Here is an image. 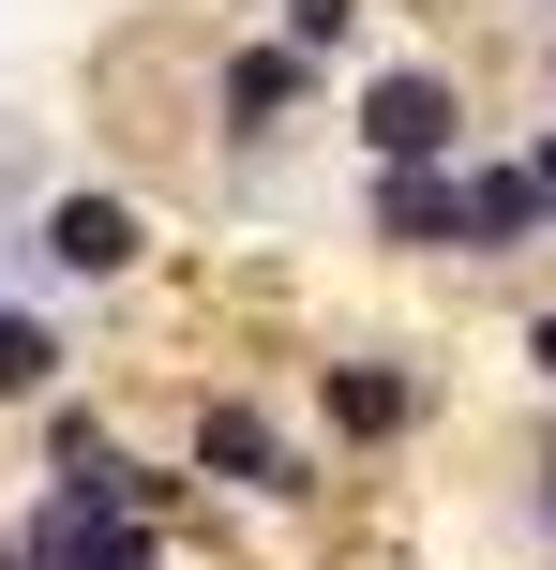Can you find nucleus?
Wrapping results in <instances>:
<instances>
[{
  "label": "nucleus",
  "mask_w": 556,
  "mask_h": 570,
  "mask_svg": "<svg viewBox=\"0 0 556 570\" xmlns=\"http://www.w3.org/2000/svg\"><path fill=\"white\" fill-rule=\"evenodd\" d=\"M331 120H347L361 166H467L481 150V90H467V60H437V46H377L331 90Z\"/></svg>",
  "instance_id": "obj_1"
},
{
  "label": "nucleus",
  "mask_w": 556,
  "mask_h": 570,
  "mask_svg": "<svg viewBox=\"0 0 556 570\" xmlns=\"http://www.w3.org/2000/svg\"><path fill=\"white\" fill-rule=\"evenodd\" d=\"M301 405H316V451L391 465V451H421V435H437V361H421L407 331H347V345H316V361H301Z\"/></svg>",
  "instance_id": "obj_2"
},
{
  "label": "nucleus",
  "mask_w": 556,
  "mask_h": 570,
  "mask_svg": "<svg viewBox=\"0 0 556 570\" xmlns=\"http://www.w3.org/2000/svg\"><path fill=\"white\" fill-rule=\"evenodd\" d=\"M181 465H196L226 511H316V481H331V451L271 391H241V375H211V391L181 405Z\"/></svg>",
  "instance_id": "obj_3"
},
{
  "label": "nucleus",
  "mask_w": 556,
  "mask_h": 570,
  "mask_svg": "<svg viewBox=\"0 0 556 570\" xmlns=\"http://www.w3.org/2000/svg\"><path fill=\"white\" fill-rule=\"evenodd\" d=\"M331 90H347V76L256 16V30H226V46H211V136H226L241 166H271V150H301V136L331 120Z\"/></svg>",
  "instance_id": "obj_4"
},
{
  "label": "nucleus",
  "mask_w": 556,
  "mask_h": 570,
  "mask_svg": "<svg viewBox=\"0 0 556 570\" xmlns=\"http://www.w3.org/2000/svg\"><path fill=\"white\" fill-rule=\"evenodd\" d=\"M16 541H30V570H181V525L136 511L120 465H106V481H46L16 511Z\"/></svg>",
  "instance_id": "obj_5"
},
{
  "label": "nucleus",
  "mask_w": 556,
  "mask_h": 570,
  "mask_svg": "<svg viewBox=\"0 0 556 570\" xmlns=\"http://www.w3.org/2000/svg\"><path fill=\"white\" fill-rule=\"evenodd\" d=\"M16 240H30V271H46V285H136L166 226H150L136 180H60V196H30Z\"/></svg>",
  "instance_id": "obj_6"
},
{
  "label": "nucleus",
  "mask_w": 556,
  "mask_h": 570,
  "mask_svg": "<svg viewBox=\"0 0 556 570\" xmlns=\"http://www.w3.org/2000/svg\"><path fill=\"white\" fill-rule=\"evenodd\" d=\"M361 256L407 271H467V166H361Z\"/></svg>",
  "instance_id": "obj_7"
},
{
  "label": "nucleus",
  "mask_w": 556,
  "mask_h": 570,
  "mask_svg": "<svg viewBox=\"0 0 556 570\" xmlns=\"http://www.w3.org/2000/svg\"><path fill=\"white\" fill-rule=\"evenodd\" d=\"M527 256H556L542 180H527V136H481L467 150V271H527Z\"/></svg>",
  "instance_id": "obj_8"
},
{
  "label": "nucleus",
  "mask_w": 556,
  "mask_h": 570,
  "mask_svg": "<svg viewBox=\"0 0 556 570\" xmlns=\"http://www.w3.org/2000/svg\"><path fill=\"white\" fill-rule=\"evenodd\" d=\"M120 451H136L120 405H90V391H46V405H30V465H46V481H106Z\"/></svg>",
  "instance_id": "obj_9"
},
{
  "label": "nucleus",
  "mask_w": 556,
  "mask_h": 570,
  "mask_svg": "<svg viewBox=\"0 0 556 570\" xmlns=\"http://www.w3.org/2000/svg\"><path fill=\"white\" fill-rule=\"evenodd\" d=\"M46 391H76V331L30 315V301H0V405H46Z\"/></svg>",
  "instance_id": "obj_10"
},
{
  "label": "nucleus",
  "mask_w": 556,
  "mask_h": 570,
  "mask_svg": "<svg viewBox=\"0 0 556 570\" xmlns=\"http://www.w3.org/2000/svg\"><path fill=\"white\" fill-rule=\"evenodd\" d=\"M271 30H286V46H316L331 76H361V60H377V0H271Z\"/></svg>",
  "instance_id": "obj_11"
},
{
  "label": "nucleus",
  "mask_w": 556,
  "mask_h": 570,
  "mask_svg": "<svg viewBox=\"0 0 556 570\" xmlns=\"http://www.w3.org/2000/svg\"><path fill=\"white\" fill-rule=\"evenodd\" d=\"M527 525L556 541V405H542V435H527Z\"/></svg>",
  "instance_id": "obj_12"
},
{
  "label": "nucleus",
  "mask_w": 556,
  "mask_h": 570,
  "mask_svg": "<svg viewBox=\"0 0 556 570\" xmlns=\"http://www.w3.org/2000/svg\"><path fill=\"white\" fill-rule=\"evenodd\" d=\"M511 361H527V391H542V405H556V301H542V315H527V331H511Z\"/></svg>",
  "instance_id": "obj_13"
},
{
  "label": "nucleus",
  "mask_w": 556,
  "mask_h": 570,
  "mask_svg": "<svg viewBox=\"0 0 556 570\" xmlns=\"http://www.w3.org/2000/svg\"><path fill=\"white\" fill-rule=\"evenodd\" d=\"M527 180H542V226H556V120H527Z\"/></svg>",
  "instance_id": "obj_14"
},
{
  "label": "nucleus",
  "mask_w": 556,
  "mask_h": 570,
  "mask_svg": "<svg viewBox=\"0 0 556 570\" xmlns=\"http://www.w3.org/2000/svg\"><path fill=\"white\" fill-rule=\"evenodd\" d=\"M542 106H556V16H542Z\"/></svg>",
  "instance_id": "obj_15"
},
{
  "label": "nucleus",
  "mask_w": 556,
  "mask_h": 570,
  "mask_svg": "<svg viewBox=\"0 0 556 570\" xmlns=\"http://www.w3.org/2000/svg\"><path fill=\"white\" fill-rule=\"evenodd\" d=\"M0 570H30V541H16V525H0Z\"/></svg>",
  "instance_id": "obj_16"
},
{
  "label": "nucleus",
  "mask_w": 556,
  "mask_h": 570,
  "mask_svg": "<svg viewBox=\"0 0 556 570\" xmlns=\"http://www.w3.org/2000/svg\"><path fill=\"white\" fill-rule=\"evenodd\" d=\"M0 256H16V240H0Z\"/></svg>",
  "instance_id": "obj_17"
}]
</instances>
